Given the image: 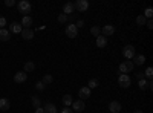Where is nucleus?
I'll return each instance as SVG.
<instances>
[{
  "label": "nucleus",
  "instance_id": "13",
  "mask_svg": "<svg viewBox=\"0 0 153 113\" xmlns=\"http://www.w3.org/2000/svg\"><path fill=\"white\" fill-rule=\"evenodd\" d=\"M22 29H23V26H22L19 21H12L9 24V32H12V34H20Z\"/></svg>",
  "mask_w": 153,
  "mask_h": 113
},
{
  "label": "nucleus",
  "instance_id": "12",
  "mask_svg": "<svg viewBox=\"0 0 153 113\" xmlns=\"http://www.w3.org/2000/svg\"><path fill=\"white\" fill-rule=\"evenodd\" d=\"M121 104L118 103V101H110L109 103V112L110 113H120L121 112Z\"/></svg>",
  "mask_w": 153,
  "mask_h": 113
},
{
  "label": "nucleus",
  "instance_id": "27",
  "mask_svg": "<svg viewBox=\"0 0 153 113\" xmlns=\"http://www.w3.org/2000/svg\"><path fill=\"white\" fill-rule=\"evenodd\" d=\"M146 21H147V18H146L143 14L136 17V24H138V26H144V24H146Z\"/></svg>",
  "mask_w": 153,
  "mask_h": 113
},
{
  "label": "nucleus",
  "instance_id": "5",
  "mask_svg": "<svg viewBox=\"0 0 153 113\" xmlns=\"http://www.w3.org/2000/svg\"><path fill=\"white\" fill-rule=\"evenodd\" d=\"M65 34L69 37V38H75V37H78V29H76V26L74 23H69V24H66Z\"/></svg>",
  "mask_w": 153,
  "mask_h": 113
},
{
  "label": "nucleus",
  "instance_id": "41",
  "mask_svg": "<svg viewBox=\"0 0 153 113\" xmlns=\"http://www.w3.org/2000/svg\"><path fill=\"white\" fill-rule=\"evenodd\" d=\"M133 113H144V112H143V110H135Z\"/></svg>",
  "mask_w": 153,
  "mask_h": 113
},
{
  "label": "nucleus",
  "instance_id": "25",
  "mask_svg": "<svg viewBox=\"0 0 153 113\" xmlns=\"http://www.w3.org/2000/svg\"><path fill=\"white\" fill-rule=\"evenodd\" d=\"M52 81H54V77H52V75H51V73H46L45 77H43V80H42V83H43L45 86L51 84V83H52Z\"/></svg>",
  "mask_w": 153,
  "mask_h": 113
},
{
  "label": "nucleus",
  "instance_id": "19",
  "mask_svg": "<svg viewBox=\"0 0 153 113\" xmlns=\"http://www.w3.org/2000/svg\"><path fill=\"white\" fill-rule=\"evenodd\" d=\"M11 38V32L5 28V29H0V40L2 41H9Z\"/></svg>",
  "mask_w": 153,
  "mask_h": 113
},
{
  "label": "nucleus",
  "instance_id": "14",
  "mask_svg": "<svg viewBox=\"0 0 153 113\" xmlns=\"http://www.w3.org/2000/svg\"><path fill=\"white\" fill-rule=\"evenodd\" d=\"M20 34H22V38H23V40H32V38H34V31H32L31 28H29V29L23 28Z\"/></svg>",
  "mask_w": 153,
  "mask_h": 113
},
{
  "label": "nucleus",
  "instance_id": "18",
  "mask_svg": "<svg viewBox=\"0 0 153 113\" xmlns=\"http://www.w3.org/2000/svg\"><path fill=\"white\" fill-rule=\"evenodd\" d=\"M43 110H45V113H57V112H58L57 106L52 104V103H46L45 107H43Z\"/></svg>",
  "mask_w": 153,
  "mask_h": 113
},
{
  "label": "nucleus",
  "instance_id": "29",
  "mask_svg": "<svg viewBox=\"0 0 153 113\" xmlns=\"http://www.w3.org/2000/svg\"><path fill=\"white\" fill-rule=\"evenodd\" d=\"M144 78H147L149 81H152V78H153V69H152V67H147V69H146V72H144Z\"/></svg>",
  "mask_w": 153,
  "mask_h": 113
},
{
  "label": "nucleus",
  "instance_id": "37",
  "mask_svg": "<svg viewBox=\"0 0 153 113\" xmlns=\"http://www.w3.org/2000/svg\"><path fill=\"white\" fill-rule=\"evenodd\" d=\"M146 26H147L149 29H153V20H147V21H146Z\"/></svg>",
  "mask_w": 153,
  "mask_h": 113
},
{
  "label": "nucleus",
  "instance_id": "40",
  "mask_svg": "<svg viewBox=\"0 0 153 113\" xmlns=\"http://www.w3.org/2000/svg\"><path fill=\"white\" fill-rule=\"evenodd\" d=\"M34 113H45V110H43V107H38L34 110Z\"/></svg>",
  "mask_w": 153,
  "mask_h": 113
},
{
  "label": "nucleus",
  "instance_id": "1",
  "mask_svg": "<svg viewBox=\"0 0 153 113\" xmlns=\"http://www.w3.org/2000/svg\"><path fill=\"white\" fill-rule=\"evenodd\" d=\"M17 8H19V12L23 16H29V12H32V5L28 0H20L17 3Z\"/></svg>",
  "mask_w": 153,
  "mask_h": 113
},
{
  "label": "nucleus",
  "instance_id": "21",
  "mask_svg": "<svg viewBox=\"0 0 153 113\" xmlns=\"http://www.w3.org/2000/svg\"><path fill=\"white\" fill-rule=\"evenodd\" d=\"M9 107H11V103H9V99H6V98H2L0 99V110H9Z\"/></svg>",
  "mask_w": 153,
  "mask_h": 113
},
{
  "label": "nucleus",
  "instance_id": "4",
  "mask_svg": "<svg viewBox=\"0 0 153 113\" xmlns=\"http://www.w3.org/2000/svg\"><path fill=\"white\" fill-rule=\"evenodd\" d=\"M118 84H120V87H123V89H127V87L132 84V80L127 73H121L118 77Z\"/></svg>",
  "mask_w": 153,
  "mask_h": 113
},
{
  "label": "nucleus",
  "instance_id": "36",
  "mask_svg": "<svg viewBox=\"0 0 153 113\" xmlns=\"http://www.w3.org/2000/svg\"><path fill=\"white\" fill-rule=\"evenodd\" d=\"M60 113H74V110H72L71 107H65V109H63Z\"/></svg>",
  "mask_w": 153,
  "mask_h": 113
},
{
  "label": "nucleus",
  "instance_id": "38",
  "mask_svg": "<svg viewBox=\"0 0 153 113\" xmlns=\"http://www.w3.org/2000/svg\"><path fill=\"white\" fill-rule=\"evenodd\" d=\"M136 78H138V81L143 80L144 78V72H136Z\"/></svg>",
  "mask_w": 153,
  "mask_h": 113
},
{
  "label": "nucleus",
  "instance_id": "34",
  "mask_svg": "<svg viewBox=\"0 0 153 113\" xmlns=\"http://www.w3.org/2000/svg\"><path fill=\"white\" fill-rule=\"evenodd\" d=\"M5 5H6L8 8H11V6L17 5V2H16V0H5Z\"/></svg>",
  "mask_w": 153,
  "mask_h": 113
},
{
  "label": "nucleus",
  "instance_id": "7",
  "mask_svg": "<svg viewBox=\"0 0 153 113\" xmlns=\"http://www.w3.org/2000/svg\"><path fill=\"white\" fill-rule=\"evenodd\" d=\"M84 109H86V104H84V101H81V99H76V101L72 103V110H74V113H81Z\"/></svg>",
  "mask_w": 153,
  "mask_h": 113
},
{
  "label": "nucleus",
  "instance_id": "10",
  "mask_svg": "<svg viewBox=\"0 0 153 113\" xmlns=\"http://www.w3.org/2000/svg\"><path fill=\"white\" fill-rule=\"evenodd\" d=\"M78 96H80V99H81V101H84V99H87V98H91V89H89L87 86L81 87V89H80V92H78Z\"/></svg>",
  "mask_w": 153,
  "mask_h": 113
},
{
  "label": "nucleus",
  "instance_id": "8",
  "mask_svg": "<svg viewBox=\"0 0 153 113\" xmlns=\"http://www.w3.org/2000/svg\"><path fill=\"white\" fill-rule=\"evenodd\" d=\"M113 34H115V26L113 24H106V26L101 28V35H104L106 38L110 37V35H113Z\"/></svg>",
  "mask_w": 153,
  "mask_h": 113
},
{
  "label": "nucleus",
  "instance_id": "20",
  "mask_svg": "<svg viewBox=\"0 0 153 113\" xmlns=\"http://www.w3.org/2000/svg\"><path fill=\"white\" fill-rule=\"evenodd\" d=\"M63 104H65V107H71L72 106V103H74V99H72V95H69V93H66L65 96H63Z\"/></svg>",
  "mask_w": 153,
  "mask_h": 113
},
{
  "label": "nucleus",
  "instance_id": "24",
  "mask_svg": "<svg viewBox=\"0 0 153 113\" xmlns=\"http://www.w3.org/2000/svg\"><path fill=\"white\" fill-rule=\"evenodd\" d=\"M100 86V81L98 80H95V78H92V80H89V83H87V87H89V89H97V87Z\"/></svg>",
  "mask_w": 153,
  "mask_h": 113
},
{
  "label": "nucleus",
  "instance_id": "28",
  "mask_svg": "<svg viewBox=\"0 0 153 113\" xmlns=\"http://www.w3.org/2000/svg\"><path fill=\"white\" fill-rule=\"evenodd\" d=\"M147 20H152V17H153V9L149 6V8H146V11H144V14H143Z\"/></svg>",
  "mask_w": 153,
  "mask_h": 113
},
{
  "label": "nucleus",
  "instance_id": "3",
  "mask_svg": "<svg viewBox=\"0 0 153 113\" xmlns=\"http://www.w3.org/2000/svg\"><path fill=\"white\" fill-rule=\"evenodd\" d=\"M133 67H135V64L132 63V60H129V61H123L120 64V67H118V70L121 73H127V75H129V72H132Z\"/></svg>",
  "mask_w": 153,
  "mask_h": 113
},
{
  "label": "nucleus",
  "instance_id": "23",
  "mask_svg": "<svg viewBox=\"0 0 153 113\" xmlns=\"http://www.w3.org/2000/svg\"><path fill=\"white\" fill-rule=\"evenodd\" d=\"M31 104H32L34 109H38V107H42V99L38 96H32L31 98Z\"/></svg>",
  "mask_w": 153,
  "mask_h": 113
},
{
  "label": "nucleus",
  "instance_id": "9",
  "mask_svg": "<svg viewBox=\"0 0 153 113\" xmlns=\"http://www.w3.org/2000/svg\"><path fill=\"white\" fill-rule=\"evenodd\" d=\"M26 80H28V73H26V72H23V70H20V72H17V73L14 75V81L19 83V84L25 83Z\"/></svg>",
  "mask_w": 153,
  "mask_h": 113
},
{
  "label": "nucleus",
  "instance_id": "39",
  "mask_svg": "<svg viewBox=\"0 0 153 113\" xmlns=\"http://www.w3.org/2000/svg\"><path fill=\"white\" fill-rule=\"evenodd\" d=\"M72 21H76V14H72V16H69V23H72Z\"/></svg>",
  "mask_w": 153,
  "mask_h": 113
},
{
  "label": "nucleus",
  "instance_id": "26",
  "mask_svg": "<svg viewBox=\"0 0 153 113\" xmlns=\"http://www.w3.org/2000/svg\"><path fill=\"white\" fill-rule=\"evenodd\" d=\"M57 20H58V23H69V17L66 16V14H58V17H57Z\"/></svg>",
  "mask_w": 153,
  "mask_h": 113
},
{
  "label": "nucleus",
  "instance_id": "30",
  "mask_svg": "<svg viewBox=\"0 0 153 113\" xmlns=\"http://www.w3.org/2000/svg\"><path fill=\"white\" fill-rule=\"evenodd\" d=\"M91 34L97 38L98 35H101V28H100V26H92V28H91Z\"/></svg>",
  "mask_w": 153,
  "mask_h": 113
},
{
  "label": "nucleus",
  "instance_id": "22",
  "mask_svg": "<svg viewBox=\"0 0 153 113\" xmlns=\"http://www.w3.org/2000/svg\"><path fill=\"white\" fill-rule=\"evenodd\" d=\"M35 69V64H34V61H26L25 63V67H23V72H26V73H29V72H32Z\"/></svg>",
  "mask_w": 153,
  "mask_h": 113
},
{
  "label": "nucleus",
  "instance_id": "6",
  "mask_svg": "<svg viewBox=\"0 0 153 113\" xmlns=\"http://www.w3.org/2000/svg\"><path fill=\"white\" fill-rule=\"evenodd\" d=\"M74 6L78 12H84V11L89 9V2L87 0H76V2L74 3Z\"/></svg>",
  "mask_w": 153,
  "mask_h": 113
},
{
  "label": "nucleus",
  "instance_id": "33",
  "mask_svg": "<svg viewBox=\"0 0 153 113\" xmlns=\"http://www.w3.org/2000/svg\"><path fill=\"white\" fill-rule=\"evenodd\" d=\"M8 24V21H6V18L3 17V16H0V29H5V26Z\"/></svg>",
  "mask_w": 153,
  "mask_h": 113
},
{
  "label": "nucleus",
  "instance_id": "35",
  "mask_svg": "<svg viewBox=\"0 0 153 113\" xmlns=\"http://www.w3.org/2000/svg\"><path fill=\"white\" fill-rule=\"evenodd\" d=\"M74 24L76 26V29H80V28L84 26V21H83V20H76V23H74Z\"/></svg>",
  "mask_w": 153,
  "mask_h": 113
},
{
  "label": "nucleus",
  "instance_id": "17",
  "mask_svg": "<svg viewBox=\"0 0 153 113\" xmlns=\"http://www.w3.org/2000/svg\"><path fill=\"white\" fill-rule=\"evenodd\" d=\"M32 23H34V20H32V17H31V16H23V18H22V23H20V24H22L23 28L29 29Z\"/></svg>",
  "mask_w": 153,
  "mask_h": 113
},
{
  "label": "nucleus",
  "instance_id": "32",
  "mask_svg": "<svg viewBox=\"0 0 153 113\" xmlns=\"http://www.w3.org/2000/svg\"><path fill=\"white\" fill-rule=\"evenodd\" d=\"M35 89H37L38 92H43V90L46 89V86H45L42 81H37V83H35Z\"/></svg>",
  "mask_w": 153,
  "mask_h": 113
},
{
  "label": "nucleus",
  "instance_id": "2",
  "mask_svg": "<svg viewBox=\"0 0 153 113\" xmlns=\"http://www.w3.org/2000/svg\"><path fill=\"white\" fill-rule=\"evenodd\" d=\"M123 55L126 60H133V57L136 55V51H135V46L133 44H126L123 47Z\"/></svg>",
  "mask_w": 153,
  "mask_h": 113
},
{
  "label": "nucleus",
  "instance_id": "16",
  "mask_svg": "<svg viewBox=\"0 0 153 113\" xmlns=\"http://www.w3.org/2000/svg\"><path fill=\"white\" fill-rule=\"evenodd\" d=\"M132 63H133L135 66H143L144 63H146V57H144L143 54H138V55H135V57H133Z\"/></svg>",
  "mask_w": 153,
  "mask_h": 113
},
{
  "label": "nucleus",
  "instance_id": "11",
  "mask_svg": "<svg viewBox=\"0 0 153 113\" xmlns=\"http://www.w3.org/2000/svg\"><path fill=\"white\" fill-rule=\"evenodd\" d=\"M74 11H75V6H74V3L68 2V3H65V5H63V14H66L68 17L74 14Z\"/></svg>",
  "mask_w": 153,
  "mask_h": 113
},
{
  "label": "nucleus",
  "instance_id": "15",
  "mask_svg": "<svg viewBox=\"0 0 153 113\" xmlns=\"http://www.w3.org/2000/svg\"><path fill=\"white\" fill-rule=\"evenodd\" d=\"M95 44H97V47L103 49V47L107 46V38H106L104 35H98L97 38H95Z\"/></svg>",
  "mask_w": 153,
  "mask_h": 113
},
{
  "label": "nucleus",
  "instance_id": "31",
  "mask_svg": "<svg viewBox=\"0 0 153 113\" xmlns=\"http://www.w3.org/2000/svg\"><path fill=\"white\" fill-rule=\"evenodd\" d=\"M138 86H139V89H141V90H146V89H147V80H146V78L139 80V81H138Z\"/></svg>",
  "mask_w": 153,
  "mask_h": 113
}]
</instances>
